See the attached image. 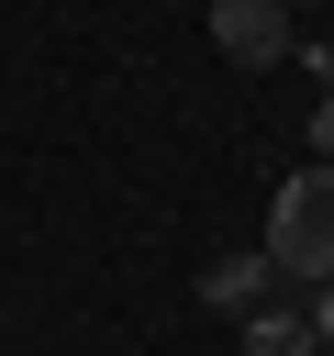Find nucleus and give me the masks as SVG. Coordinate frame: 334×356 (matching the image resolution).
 Wrapping results in <instances>:
<instances>
[{"label":"nucleus","instance_id":"nucleus-1","mask_svg":"<svg viewBox=\"0 0 334 356\" xmlns=\"http://www.w3.org/2000/svg\"><path fill=\"white\" fill-rule=\"evenodd\" d=\"M267 267H289V278H334V167L278 178V200H267Z\"/></svg>","mask_w":334,"mask_h":356},{"label":"nucleus","instance_id":"nucleus-2","mask_svg":"<svg viewBox=\"0 0 334 356\" xmlns=\"http://www.w3.org/2000/svg\"><path fill=\"white\" fill-rule=\"evenodd\" d=\"M212 33H223V56H234V67L289 56V11H278V0H212Z\"/></svg>","mask_w":334,"mask_h":356},{"label":"nucleus","instance_id":"nucleus-3","mask_svg":"<svg viewBox=\"0 0 334 356\" xmlns=\"http://www.w3.org/2000/svg\"><path fill=\"white\" fill-rule=\"evenodd\" d=\"M312 312H245V356H312Z\"/></svg>","mask_w":334,"mask_h":356},{"label":"nucleus","instance_id":"nucleus-4","mask_svg":"<svg viewBox=\"0 0 334 356\" xmlns=\"http://www.w3.org/2000/svg\"><path fill=\"white\" fill-rule=\"evenodd\" d=\"M256 278H267V256H212V267H200V300L245 312V300H256Z\"/></svg>","mask_w":334,"mask_h":356},{"label":"nucleus","instance_id":"nucleus-5","mask_svg":"<svg viewBox=\"0 0 334 356\" xmlns=\"http://www.w3.org/2000/svg\"><path fill=\"white\" fill-rule=\"evenodd\" d=\"M312 334H323V345H334V289H323V300H312Z\"/></svg>","mask_w":334,"mask_h":356}]
</instances>
